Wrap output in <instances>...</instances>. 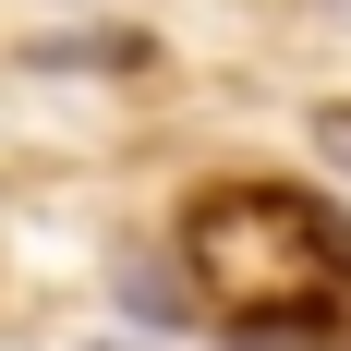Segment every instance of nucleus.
<instances>
[{
	"mask_svg": "<svg viewBox=\"0 0 351 351\" xmlns=\"http://www.w3.org/2000/svg\"><path fill=\"white\" fill-rule=\"evenodd\" d=\"M194 279L218 291V315L243 327V351H351V218L291 194V182H230L182 230Z\"/></svg>",
	"mask_w": 351,
	"mask_h": 351,
	"instance_id": "nucleus-1",
	"label": "nucleus"
},
{
	"mask_svg": "<svg viewBox=\"0 0 351 351\" xmlns=\"http://www.w3.org/2000/svg\"><path fill=\"white\" fill-rule=\"evenodd\" d=\"M303 134H315V145H327V158H339V170H351V97H327V109H315V121H303Z\"/></svg>",
	"mask_w": 351,
	"mask_h": 351,
	"instance_id": "nucleus-2",
	"label": "nucleus"
},
{
	"mask_svg": "<svg viewBox=\"0 0 351 351\" xmlns=\"http://www.w3.org/2000/svg\"><path fill=\"white\" fill-rule=\"evenodd\" d=\"M97 351H134V339H97Z\"/></svg>",
	"mask_w": 351,
	"mask_h": 351,
	"instance_id": "nucleus-3",
	"label": "nucleus"
}]
</instances>
